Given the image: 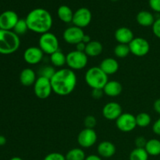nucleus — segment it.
Here are the masks:
<instances>
[{
    "label": "nucleus",
    "mask_w": 160,
    "mask_h": 160,
    "mask_svg": "<svg viewBox=\"0 0 160 160\" xmlns=\"http://www.w3.org/2000/svg\"><path fill=\"white\" fill-rule=\"evenodd\" d=\"M128 45L131 53L138 57H143L146 56L150 51L149 43L146 39L143 38H134Z\"/></svg>",
    "instance_id": "nucleus-8"
},
{
    "label": "nucleus",
    "mask_w": 160,
    "mask_h": 160,
    "mask_svg": "<svg viewBox=\"0 0 160 160\" xmlns=\"http://www.w3.org/2000/svg\"><path fill=\"white\" fill-rule=\"evenodd\" d=\"M25 20L30 31L40 34L49 32L53 23L51 13L43 8H36L30 11Z\"/></svg>",
    "instance_id": "nucleus-2"
},
{
    "label": "nucleus",
    "mask_w": 160,
    "mask_h": 160,
    "mask_svg": "<svg viewBox=\"0 0 160 160\" xmlns=\"http://www.w3.org/2000/svg\"><path fill=\"white\" fill-rule=\"evenodd\" d=\"M116 146L113 143L109 141H103L98 144L97 147V152L100 157L111 158L115 155Z\"/></svg>",
    "instance_id": "nucleus-17"
},
{
    "label": "nucleus",
    "mask_w": 160,
    "mask_h": 160,
    "mask_svg": "<svg viewBox=\"0 0 160 160\" xmlns=\"http://www.w3.org/2000/svg\"><path fill=\"white\" fill-rule=\"evenodd\" d=\"M136 20L140 26L148 28V27H152L156 19L151 12L147 10H142L136 16Z\"/></svg>",
    "instance_id": "nucleus-19"
},
{
    "label": "nucleus",
    "mask_w": 160,
    "mask_h": 160,
    "mask_svg": "<svg viewBox=\"0 0 160 160\" xmlns=\"http://www.w3.org/2000/svg\"><path fill=\"white\" fill-rule=\"evenodd\" d=\"M152 131L156 135L160 136V117L153 123Z\"/></svg>",
    "instance_id": "nucleus-38"
},
{
    "label": "nucleus",
    "mask_w": 160,
    "mask_h": 160,
    "mask_svg": "<svg viewBox=\"0 0 160 160\" xmlns=\"http://www.w3.org/2000/svg\"><path fill=\"white\" fill-rule=\"evenodd\" d=\"M9 160H23V159H21L20 157H17V156H15V157H12Z\"/></svg>",
    "instance_id": "nucleus-44"
},
{
    "label": "nucleus",
    "mask_w": 160,
    "mask_h": 160,
    "mask_svg": "<svg viewBox=\"0 0 160 160\" xmlns=\"http://www.w3.org/2000/svg\"><path fill=\"white\" fill-rule=\"evenodd\" d=\"M150 8L156 12H160V0H148Z\"/></svg>",
    "instance_id": "nucleus-35"
},
{
    "label": "nucleus",
    "mask_w": 160,
    "mask_h": 160,
    "mask_svg": "<svg viewBox=\"0 0 160 160\" xmlns=\"http://www.w3.org/2000/svg\"><path fill=\"white\" fill-rule=\"evenodd\" d=\"M19 20L18 15L12 10L4 11L0 14V29L12 31Z\"/></svg>",
    "instance_id": "nucleus-13"
},
{
    "label": "nucleus",
    "mask_w": 160,
    "mask_h": 160,
    "mask_svg": "<svg viewBox=\"0 0 160 160\" xmlns=\"http://www.w3.org/2000/svg\"><path fill=\"white\" fill-rule=\"evenodd\" d=\"M151 116L147 112H140L136 116V123L139 128H146L151 123Z\"/></svg>",
    "instance_id": "nucleus-28"
},
{
    "label": "nucleus",
    "mask_w": 160,
    "mask_h": 160,
    "mask_svg": "<svg viewBox=\"0 0 160 160\" xmlns=\"http://www.w3.org/2000/svg\"><path fill=\"white\" fill-rule=\"evenodd\" d=\"M153 107H154L155 111L160 115V98H158V99H156L155 101Z\"/></svg>",
    "instance_id": "nucleus-39"
},
{
    "label": "nucleus",
    "mask_w": 160,
    "mask_h": 160,
    "mask_svg": "<svg viewBox=\"0 0 160 160\" xmlns=\"http://www.w3.org/2000/svg\"><path fill=\"white\" fill-rule=\"evenodd\" d=\"M111 1H112V2H117V1H119V0H111Z\"/></svg>",
    "instance_id": "nucleus-45"
},
{
    "label": "nucleus",
    "mask_w": 160,
    "mask_h": 160,
    "mask_svg": "<svg viewBox=\"0 0 160 160\" xmlns=\"http://www.w3.org/2000/svg\"><path fill=\"white\" fill-rule=\"evenodd\" d=\"M28 30L29 29H28L26 20L25 19H19L12 31H14L17 35H22V34H26Z\"/></svg>",
    "instance_id": "nucleus-30"
},
{
    "label": "nucleus",
    "mask_w": 160,
    "mask_h": 160,
    "mask_svg": "<svg viewBox=\"0 0 160 160\" xmlns=\"http://www.w3.org/2000/svg\"><path fill=\"white\" fill-rule=\"evenodd\" d=\"M114 37L119 44H125V45H129L130 42L134 38L133 31L126 27H121L116 30Z\"/></svg>",
    "instance_id": "nucleus-16"
},
{
    "label": "nucleus",
    "mask_w": 160,
    "mask_h": 160,
    "mask_svg": "<svg viewBox=\"0 0 160 160\" xmlns=\"http://www.w3.org/2000/svg\"><path fill=\"white\" fill-rule=\"evenodd\" d=\"M135 145H136V148H145V145L147 143V141L146 139L144 137L142 136H139L138 138L135 139Z\"/></svg>",
    "instance_id": "nucleus-36"
},
{
    "label": "nucleus",
    "mask_w": 160,
    "mask_h": 160,
    "mask_svg": "<svg viewBox=\"0 0 160 160\" xmlns=\"http://www.w3.org/2000/svg\"><path fill=\"white\" fill-rule=\"evenodd\" d=\"M50 62L54 67H62L67 64V55L64 54L61 50L50 55Z\"/></svg>",
    "instance_id": "nucleus-25"
},
{
    "label": "nucleus",
    "mask_w": 160,
    "mask_h": 160,
    "mask_svg": "<svg viewBox=\"0 0 160 160\" xmlns=\"http://www.w3.org/2000/svg\"><path fill=\"white\" fill-rule=\"evenodd\" d=\"M85 35L82 28L76 26H71L65 29L62 34L63 40L70 45H75L82 42L83 38Z\"/></svg>",
    "instance_id": "nucleus-12"
},
{
    "label": "nucleus",
    "mask_w": 160,
    "mask_h": 160,
    "mask_svg": "<svg viewBox=\"0 0 160 160\" xmlns=\"http://www.w3.org/2000/svg\"><path fill=\"white\" fill-rule=\"evenodd\" d=\"M103 94H104V92H103L102 89H92V95L95 99H99V98H101L102 97Z\"/></svg>",
    "instance_id": "nucleus-37"
},
{
    "label": "nucleus",
    "mask_w": 160,
    "mask_h": 160,
    "mask_svg": "<svg viewBox=\"0 0 160 160\" xmlns=\"http://www.w3.org/2000/svg\"><path fill=\"white\" fill-rule=\"evenodd\" d=\"M6 143V138L5 136L0 135V146H2L5 145Z\"/></svg>",
    "instance_id": "nucleus-43"
},
{
    "label": "nucleus",
    "mask_w": 160,
    "mask_h": 160,
    "mask_svg": "<svg viewBox=\"0 0 160 160\" xmlns=\"http://www.w3.org/2000/svg\"><path fill=\"white\" fill-rule=\"evenodd\" d=\"M99 67L105 73L109 76L117 73L119 70V63L117 59L113 58H106L100 63Z\"/></svg>",
    "instance_id": "nucleus-18"
},
{
    "label": "nucleus",
    "mask_w": 160,
    "mask_h": 160,
    "mask_svg": "<svg viewBox=\"0 0 160 160\" xmlns=\"http://www.w3.org/2000/svg\"><path fill=\"white\" fill-rule=\"evenodd\" d=\"M116 125H117V128L122 132H131L134 131L137 127L136 117L129 112L122 113L116 120Z\"/></svg>",
    "instance_id": "nucleus-9"
},
{
    "label": "nucleus",
    "mask_w": 160,
    "mask_h": 160,
    "mask_svg": "<svg viewBox=\"0 0 160 160\" xmlns=\"http://www.w3.org/2000/svg\"><path fill=\"white\" fill-rule=\"evenodd\" d=\"M56 70H55L53 66H45L40 71V77H44L48 79H51L55 74Z\"/></svg>",
    "instance_id": "nucleus-31"
},
{
    "label": "nucleus",
    "mask_w": 160,
    "mask_h": 160,
    "mask_svg": "<svg viewBox=\"0 0 160 160\" xmlns=\"http://www.w3.org/2000/svg\"><path fill=\"white\" fill-rule=\"evenodd\" d=\"M52 92L51 81L48 78L39 77L34 84V93L40 99H46Z\"/></svg>",
    "instance_id": "nucleus-7"
},
{
    "label": "nucleus",
    "mask_w": 160,
    "mask_h": 160,
    "mask_svg": "<svg viewBox=\"0 0 160 160\" xmlns=\"http://www.w3.org/2000/svg\"><path fill=\"white\" fill-rule=\"evenodd\" d=\"M148 154L144 148H135L130 154V160H148Z\"/></svg>",
    "instance_id": "nucleus-27"
},
{
    "label": "nucleus",
    "mask_w": 160,
    "mask_h": 160,
    "mask_svg": "<svg viewBox=\"0 0 160 160\" xmlns=\"http://www.w3.org/2000/svg\"><path fill=\"white\" fill-rule=\"evenodd\" d=\"M65 157L67 160H84L86 155L82 148H74L67 152Z\"/></svg>",
    "instance_id": "nucleus-26"
},
{
    "label": "nucleus",
    "mask_w": 160,
    "mask_h": 160,
    "mask_svg": "<svg viewBox=\"0 0 160 160\" xmlns=\"http://www.w3.org/2000/svg\"><path fill=\"white\" fill-rule=\"evenodd\" d=\"M38 47L44 54L52 55L59 50V42L53 33L47 32L41 34L38 40Z\"/></svg>",
    "instance_id": "nucleus-5"
},
{
    "label": "nucleus",
    "mask_w": 160,
    "mask_h": 160,
    "mask_svg": "<svg viewBox=\"0 0 160 160\" xmlns=\"http://www.w3.org/2000/svg\"><path fill=\"white\" fill-rule=\"evenodd\" d=\"M123 87L117 81H109L103 88V92L109 97H117L121 94Z\"/></svg>",
    "instance_id": "nucleus-20"
},
{
    "label": "nucleus",
    "mask_w": 160,
    "mask_h": 160,
    "mask_svg": "<svg viewBox=\"0 0 160 160\" xmlns=\"http://www.w3.org/2000/svg\"><path fill=\"white\" fill-rule=\"evenodd\" d=\"M84 160H102V157H100L98 155H89V156H86Z\"/></svg>",
    "instance_id": "nucleus-41"
},
{
    "label": "nucleus",
    "mask_w": 160,
    "mask_h": 160,
    "mask_svg": "<svg viewBox=\"0 0 160 160\" xmlns=\"http://www.w3.org/2000/svg\"><path fill=\"white\" fill-rule=\"evenodd\" d=\"M84 80L88 85L92 89H102L109 81L108 75L99 67H93L86 71Z\"/></svg>",
    "instance_id": "nucleus-4"
},
{
    "label": "nucleus",
    "mask_w": 160,
    "mask_h": 160,
    "mask_svg": "<svg viewBox=\"0 0 160 160\" xmlns=\"http://www.w3.org/2000/svg\"><path fill=\"white\" fill-rule=\"evenodd\" d=\"M145 149L148 152V156H157L160 155V141L159 139L152 138L147 141Z\"/></svg>",
    "instance_id": "nucleus-24"
},
{
    "label": "nucleus",
    "mask_w": 160,
    "mask_h": 160,
    "mask_svg": "<svg viewBox=\"0 0 160 160\" xmlns=\"http://www.w3.org/2000/svg\"><path fill=\"white\" fill-rule=\"evenodd\" d=\"M43 160H67L65 156L59 152H51L46 155Z\"/></svg>",
    "instance_id": "nucleus-33"
},
{
    "label": "nucleus",
    "mask_w": 160,
    "mask_h": 160,
    "mask_svg": "<svg viewBox=\"0 0 160 160\" xmlns=\"http://www.w3.org/2000/svg\"><path fill=\"white\" fill-rule=\"evenodd\" d=\"M73 10L71 8L69 7L67 5H62L59 6L57 9V16L59 20L62 21L63 23H70L73 21Z\"/></svg>",
    "instance_id": "nucleus-23"
},
{
    "label": "nucleus",
    "mask_w": 160,
    "mask_h": 160,
    "mask_svg": "<svg viewBox=\"0 0 160 160\" xmlns=\"http://www.w3.org/2000/svg\"><path fill=\"white\" fill-rule=\"evenodd\" d=\"M86 48V44L84 43L83 42H80V43L77 44L76 45V50L80 52H84Z\"/></svg>",
    "instance_id": "nucleus-40"
},
{
    "label": "nucleus",
    "mask_w": 160,
    "mask_h": 160,
    "mask_svg": "<svg viewBox=\"0 0 160 160\" xmlns=\"http://www.w3.org/2000/svg\"><path fill=\"white\" fill-rule=\"evenodd\" d=\"M88 61V56L84 52L78 50L71 51L67 54V65L72 70H80L85 68Z\"/></svg>",
    "instance_id": "nucleus-6"
},
{
    "label": "nucleus",
    "mask_w": 160,
    "mask_h": 160,
    "mask_svg": "<svg viewBox=\"0 0 160 160\" xmlns=\"http://www.w3.org/2000/svg\"><path fill=\"white\" fill-rule=\"evenodd\" d=\"M152 28V32L155 36L160 39V17L156 19Z\"/></svg>",
    "instance_id": "nucleus-34"
},
{
    "label": "nucleus",
    "mask_w": 160,
    "mask_h": 160,
    "mask_svg": "<svg viewBox=\"0 0 160 160\" xmlns=\"http://www.w3.org/2000/svg\"><path fill=\"white\" fill-rule=\"evenodd\" d=\"M131 53L129 45L125 44H118L114 48V55L117 57L123 59L127 57Z\"/></svg>",
    "instance_id": "nucleus-29"
},
{
    "label": "nucleus",
    "mask_w": 160,
    "mask_h": 160,
    "mask_svg": "<svg viewBox=\"0 0 160 160\" xmlns=\"http://www.w3.org/2000/svg\"><path fill=\"white\" fill-rule=\"evenodd\" d=\"M20 39L12 31L0 29V54H12L19 49Z\"/></svg>",
    "instance_id": "nucleus-3"
},
{
    "label": "nucleus",
    "mask_w": 160,
    "mask_h": 160,
    "mask_svg": "<svg viewBox=\"0 0 160 160\" xmlns=\"http://www.w3.org/2000/svg\"><path fill=\"white\" fill-rule=\"evenodd\" d=\"M122 107L118 102H110L103 106L102 116L108 120H117L120 115L123 113Z\"/></svg>",
    "instance_id": "nucleus-14"
},
{
    "label": "nucleus",
    "mask_w": 160,
    "mask_h": 160,
    "mask_svg": "<svg viewBox=\"0 0 160 160\" xmlns=\"http://www.w3.org/2000/svg\"><path fill=\"white\" fill-rule=\"evenodd\" d=\"M91 41H92V39H91L90 36L88 35V34H85V35L84 36V38H83L82 42H84V43H85L86 45H87V44L89 43V42H90Z\"/></svg>",
    "instance_id": "nucleus-42"
},
{
    "label": "nucleus",
    "mask_w": 160,
    "mask_h": 160,
    "mask_svg": "<svg viewBox=\"0 0 160 160\" xmlns=\"http://www.w3.org/2000/svg\"><path fill=\"white\" fill-rule=\"evenodd\" d=\"M92 14L90 9L86 7H81L73 13L72 23L76 27L84 28L88 26L92 22Z\"/></svg>",
    "instance_id": "nucleus-10"
},
{
    "label": "nucleus",
    "mask_w": 160,
    "mask_h": 160,
    "mask_svg": "<svg viewBox=\"0 0 160 160\" xmlns=\"http://www.w3.org/2000/svg\"><path fill=\"white\" fill-rule=\"evenodd\" d=\"M44 52L39 47L31 46L26 48L23 52V59L30 65H36L42 60Z\"/></svg>",
    "instance_id": "nucleus-15"
},
{
    "label": "nucleus",
    "mask_w": 160,
    "mask_h": 160,
    "mask_svg": "<svg viewBox=\"0 0 160 160\" xmlns=\"http://www.w3.org/2000/svg\"><path fill=\"white\" fill-rule=\"evenodd\" d=\"M84 124L85 128H90V129H94L97 124V120L94 116H87L84 118Z\"/></svg>",
    "instance_id": "nucleus-32"
},
{
    "label": "nucleus",
    "mask_w": 160,
    "mask_h": 160,
    "mask_svg": "<svg viewBox=\"0 0 160 160\" xmlns=\"http://www.w3.org/2000/svg\"><path fill=\"white\" fill-rule=\"evenodd\" d=\"M97 139H98V136L95 130L84 128L78 134V143L81 148H91L96 143Z\"/></svg>",
    "instance_id": "nucleus-11"
},
{
    "label": "nucleus",
    "mask_w": 160,
    "mask_h": 160,
    "mask_svg": "<svg viewBox=\"0 0 160 160\" xmlns=\"http://www.w3.org/2000/svg\"><path fill=\"white\" fill-rule=\"evenodd\" d=\"M36 80H37L36 73L32 69L25 68L20 72V81L22 85L25 86V87H29V86L34 84Z\"/></svg>",
    "instance_id": "nucleus-21"
},
{
    "label": "nucleus",
    "mask_w": 160,
    "mask_h": 160,
    "mask_svg": "<svg viewBox=\"0 0 160 160\" xmlns=\"http://www.w3.org/2000/svg\"><path fill=\"white\" fill-rule=\"evenodd\" d=\"M50 81L54 93L59 96H67L73 92L78 79L73 70L62 68L56 70Z\"/></svg>",
    "instance_id": "nucleus-1"
},
{
    "label": "nucleus",
    "mask_w": 160,
    "mask_h": 160,
    "mask_svg": "<svg viewBox=\"0 0 160 160\" xmlns=\"http://www.w3.org/2000/svg\"><path fill=\"white\" fill-rule=\"evenodd\" d=\"M103 46L98 41H91L86 45L84 52L88 57H96L102 52Z\"/></svg>",
    "instance_id": "nucleus-22"
}]
</instances>
